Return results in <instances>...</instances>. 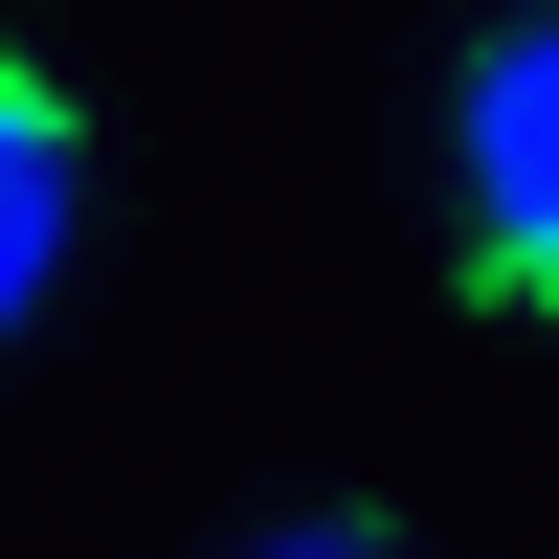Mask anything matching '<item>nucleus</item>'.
I'll use <instances>...</instances> for the list:
<instances>
[{"mask_svg":"<svg viewBox=\"0 0 559 559\" xmlns=\"http://www.w3.org/2000/svg\"><path fill=\"white\" fill-rule=\"evenodd\" d=\"M448 269H471V313L559 292V23L537 0L448 68Z\"/></svg>","mask_w":559,"mask_h":559,"instance_id":"f257e3e1","label":"nucleus"},{"mask_svg":"<svg viewBox=\"0 0 559 559\" xmlns=\"http://www.w3.org/2000/svg\"><path fill=\"white\" fill-rule=\"evenodd\" d=\"M68 247H90V112L23 68V45H0V336L68 292Z\"/></svg>","mask_w":559,"mask_h":559,"instance_id":"f03ea898","label":"nucleus"}]
</instances>
